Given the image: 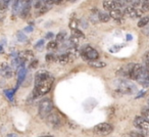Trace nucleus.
Returning a JSON list of instances; mask_svg holds the SVG:
<instances>
[{
	"label": "nucleus",
	"instance_id": "nucleus-1",
	"mask_svg": "<svg viewBox=\"0 0 149 137\" xmlns=\"http://www.w3.org/2000/svg\"><path fill=\"white\" fill-rule=\"evenodd\" d=\"M52 84H53V78L52 77H49L47 79L43 80V81L35 83V88L33 90V96L34 97H38V96L48 93L50 91V89H51Z\"/></svg>",
	"mask_w": 149,
	"mask_h": 137
},
{
	"label": "nucleus",
	"instance_id": "nucleus-2",
	"mask_svg": "<svg viewBox=\"0 0 149 137\" xmlns=\"http://www.w3.org/2000/svg\"><path fill=\"white\" fill-rule=\"evenodd\" d=\"M116 83H118L116 84V91H118V93L131 94L136 90L134 84L127 81V80H118Z\"/></svg>",
	"mask_w": 149,
	"mask_h": 137
},
{
	"label": "nucleus",
	"instance_id": "nucleus-3",
	"mask_svg": "<svg viewBox=\"0 0 149 137\" xmlns=\"http://www.w3.org/2000/svg\"><path fill=\"white\" fill-rule=\"evenodd\" d=\"M53 108V103L49 98L41 100L39 103V115L41 118H46L50 113L52 112Z\"/></svg>",
	"mask_w": 149,
	"mask_h": 137
},
{
	"label": "nucleus",
	"instance_id": "nucleus-4",
	"mask_svg": "<svg viewBox=\"0 0 149 137\" xmlns=\"http://www.w3.org/2000/svg\"><path fill=\"white\" fill-rule=\"evenodd\" d=\"M112 130H113V127H112V125L108 124V123H100V124L96 125L93 129L94 133L99 135V136L109 135L112 132Z\"/></svg>",
	"mask_w": 149,
	"mask_h": 137
},
{
	"label": "nucleus",
	"instance_id": "nucleus-5",
	"mask_svg": "<svg viewBox=\"0 0 149 137\" xmlns=\"http://www.w3.org/2000/svg\"><path fill=\"white\" fill-rule=\"evenodd\" d=\"M46 118H47L48 125H50V126L53 127V128L57 129L62 125V119H61V117L57 114V113L51 112L47 117H46Z\"/></svg>",
	"mask_w": 149,
	"mask_h": 137
},
{
	"label": "nucleus",
	"instance_id": "nucleus-6",
	"mask_svg": "<svg viewBox=\"0 0 149 137\" xmlns=\"http://www.w3.org/2000/svg\"><path fill=\"white\" fill-rule=\"evenodd\" d=\"M82 56H83L84 59L91 62V60L97 59L98 56H99V54H98L97 50H95L93 47H91V46H86L85 49H84V51H83V53H82Z\"/></svg>",
	"mask_w": 149,
	"mask_h": 137
},
{
	"label": "nucleus",
	"instance_id": "nucleus-7",
	"mask_svg": "<svg viewBox=\"0 0 149 137\" xmlns=\"http://www.w3.org/2000/svg\"><path fill=\"white\" fill-rule=\"evenodd\" d=\"M134 125L144 132H149V123L146 120H144L142 117H136L134 120Z\"/></svg>",
	"mask_w": 149,
	"mask_h": 137
},
{
	"label": "nucleus",
	"instance_id": "nucleus-8",
	"mask_svg": "<svg viewBox=\"0 0 149 137\" xmlns=\"http://www.w3.org/2000/svg\"><path fill=\"white\" fill-rule=\"evenodd\" d=\"M143 13H143L141 9L135 8V7H133V6H128L125 8V15H128L131 19H137V17H142Z\"/></svg>",
	"mask_w": 149,
	"mask_h": 137
},
{
	"label": "nucleus",
	"instance_id": "nucleus-9",
	"mask_svg": "<svg viewBox=\"0 0 149 137\" xmlns=\"http://www.w3.org/2000/svg\"><path fill=\"white\" fill-rule=\"evenodd\" d=\"M143 66L140 64H132V68H131L130 74H129V78L132 80H138L139 76L141 75V72H142Z\"/></svg>",
	"mask_w": 149,
	"mask_h": 137
},
{
	"label": "nucleus",
	"instance_id": "nucleus-10",
	"mask_svg": "<svg viewBox=\"0 0 149 137\" xmlns=\"http://www.w3.org/2000/svg\"><path fill=\"white\" fill-rule=\"evenodd\" d=\"M49 77H51V76H50V74L48 73L47 71H39V72H37V74H36V76H35V83L41 82Z\"/></svg>",
	"mask_w": 149,
	"mask_h": 137
},
{
	"label": "nucleus",
	"instance_id": "nucleus-11",
	"mask_svg": "<svg viewBox=\"0 0 149 137\" xmlns=\"http://www.w3.org/2000/svg\"><path fill=\"white\" fill-rule=\"evenodd\" d=\"M26 74H27V71H26V68H25V64L19 66V72H17V78H19V79H17V85H19V84L24 81V79H25V77H26Z\"/></svg>",
	"mask_w": 149,
	"mask_h": 137
},
{
	"label": "nucleus",
	"instance_id": "nucleus-12",
	"mask_svg": "<svg viewBox=\"0 0 149 137\" xmlns=\"http://www.w3.org/2000/svg\"><path fill=\"white\" fill-rule=\"evenodd\" d=\"M103 7L105 10L108 11H112L114 9H116V1H111V0H106V1H103Z\"/></svg>",
	"mask_w": 149,
	"mask_h": 137
},
{
	"label": "nucleus",
	"instance_id": "nucleus-13",
	"mask_svg": "<svg viewBox=\"0 0 149 137\" xmlns=\"http://www.w3.org/2000/svg\"><path fill=\"white\" fill-rule=\"evenodd\" d=\"M123 15H124V13H122V10L116 8V9H114V10L110 11L109 17H111V19H113L114 21H120V20L123 19Z\"/></svg>",
	"mask_w": 149,
	"mask_h": 137
},
{
	"label": "nucleus",
	"instance_id": "nucleus-14",
	"mask_svg": "<svg viewBox=\"0 0 149 137\" xmlns=\"http://www.w3.org/2000/svg\"><path fill=\"white\" fill-rule=\"evenodd\" d=\"M89 66L94 68H104L106 64L104 62H99V60H91V62H89Z\"/></svg>",
	"mask_w": 149,
	"mask_h": 137
},
{
	"label": "nucleus",
	"instance_id": "nucleus-15",
	"mask_svg": "<svg viewBox=\"0 0 149 137\" xmlns=\"http://www.w3.org/2000/svg\"><path fill=\"white\" fill-rule=\"evenodd\" d=\"M29 3L30 2H26V5H24V7H23V9L21 10V17H27L28 15H29V13H30V9H31V5H29Z\"/></svg>",
	"mask_w": 149,
	"mask_h": 137
},
{
	"label": "nucleus",
	"instance_id": "nucleus-16",
	"mask_svg": "<svg viewBox=\"0 0 149 137\" xmlns=\"http://www.w3.org/2000/svg\"><path fill=\"white\" fill-rule=\"evenodd\" d=\"M58 62L61 64H65L68 62V60H70V55H68V53H64V54H61V55L58 56L57 58Z\"/></svg>",
	"mask_w": 149,
	"mask_h": 137
},
{
	"label": "nucleus",
	"instance_id": "nucleus-17",
	"mask_svg": "<svg viewBox=\"0 0 149 137\" xmlns=\"http://www.w3.org/2000/svg\"><path fill=\"white\" fill-rule=\"evenodd\" d=\"M109 19H110V17L107 13H100L99 15H98V20H99V22H101V23H107V22L109 21Z\"/></svg>",
	"mask_w": 149,
	"mask_h": 137
},
{
	"label": "nucleus",
	"instance_id": "nucleus-18",
	"mask_svg": "<svg viewBox=\"0 0 149 137\" xmlns=\"http://www.w3.org/2000/svg\"><path fill=\"white\" fill-rule=\"evenodd\" d=\"M72 37H74V38H84V33L79 29H76V30H72Z\"/></svg>",
	"mask_w": 149,
	"mask_h": 137
},
{
	"label": "nucleus",
	"instance_id": "nucleus-19",
	"mask_svg": "<svg viewBox=\"0 0 149 137\" xmlns=\"http://www.w3.org/2000/svg\"><path fill=\"white\" fill-rule=\"evenodd\" d=\"M148 23H149V15H147V17H143L142 19L138 22V27L143 28V27H145Z\"/></svg>",
	"mask_w": 149,
	"mask_h": 137
},
{
	"label": "nucleus",
	"instance_id": "nucleus-20",
	"mask_svg": "<svg viewBox=\"0 0 149 137\" xmlns=\"http://www.w3.org/2000/svg\"><path fill=\"white\" fill-rule=\"evenodd\" d=\"M15 89H7V90H4V94L6 95V97L8 98L9 100H13V95H15Z\"/></svg>",
	"mask_w": 149,
	"mask_h": 137
},
{
	"label": "nucleus",
	"instance_id": "nucleus-21",
	"mask_svg": "<svg viewBox=\"0 0 149 137\" xmlns=\"http://www.w3.org/2000/svg\"><path fill=\"white\" fill-rule=\"evenodd\" d=\"M141 10L143 13L149 10V1H143V2H141Z\"/></svg>",
	"mask_w": 149,
	"mask_h": 137
},
{
	"label": "nucleus",
	"instance_id": "nucleus-22",
	"mask_svg": "<svg viewBox=\"0 0 149 137\" xmlns=\"http://www.w3.org/2000/svg\"><path fill=\"white\" fill-rule=\"evenodd\" d=\"M142 118L149 123V108H143L142 110Z\"/></svg>",
	"mask_w": 149,
	"mask_h": 137
},
{
	"label": "nucleus",
	"instance_id": "nucleus-23",
	"mask_svg": "<svg viewBox=\"0 0 149 137\" xmlns=\"http://www.w3.org/2000/svg\"><path fill=\"white\" fill-rule=\"evenodd\" d=\"M66 36V33L65 32H61V33H58L56 35V41H63L64 38Z\"/></svg>",
	"mask_w": 149,
	"mask_h": 137
},
{
	"label": "nucleus",
	"instance_id": "nucleus-24",
	"mask_svg": "<svg viewBox=\"0 0 149 137\" xmlns=\"http://www.w3.org/2000/svg\"><path fill=\"white\" fill-rule=\"evenodd\" d=\"M17 39H19V41L24 42V41H26V40H27V37L24 35L23 32H17Z\"/></svg>",
	"mask_w": 149,
	"mask_h": 137
},
{
	"label": "nucleus",
	"instance_id": "nucleus-25",
	"mask_svg": "<svg viewBox=\"0 0 149 137\" xmlns=\"http://www.w3.org/2000/svg\"><path fill=\"white\" fill-rule=\"evenodd\" d=\"M56 47H57V42H56V41H51V42H49V43H48V45H47V48H48L49 50L55 49Z\"/></svg>",
	"mask_w": 149,
	"mask_h": 137
},
{
	"label": "nucleus",
	"instance_id": "nucleus-26",
	"mask_svg": "<svg viewBox=\"0 0 149 137\" xmlns=\"http://www.w3.org/2000/svg\"><path fill=\"white\" fill-rule=\"evenodd\" d=\"M45 58H46V60H47V62H49L55 60V56H54V54H51V53L46 54V57Z\"/></svg>",
	"mask_w": 149,
	"mask_h": 137
},
{
	"label": "nucleus",
	"instance_id": "nucleus-27",
	"mask_svg": "<svg viewBox=\"0 0 149 137\" xmlns=\"http://www.w3.org/2000/svg\"><path fill=\"white\" fill-rule=\"evenodd\" d=\"M43 45H44V40H40V41H38L37 43H36L35 48L36 49H41Z\"/></svg>",
	"mask_w": 149,
	"mask_h": 137
},
{
	"label": "nucleus",
	"instance_id": "nucleus-28",
	"mask_svg": "<svg viewBox=\"0 0 149 137\" xmlns=\"http://www.w3.org/2000/svg\"><path fill=\"white\" fill-rule=\"evenodd\" d=\"M70 29L72 30H76V29H78V23H77V21H72V23L70 24Z\"/></svg>",
	"mask_w": 149,
	"mask_h": 137
},
{
	"label": "nucleus",
	"instance_id": "nucleus-29",
	"mask_svg": "<svg viewBox=\"0 0 149 137\" xmlns=\"http://www.w3.org/2000/svg\"><path fill=\"white\" fill-rule=\"evenodd\" d=\"M130 136L131 137H144L141 133H138V132H131Z\"/></svg>",
	"mask_w": 149,
	"mask_h": 137
},
{
	"label": "nucleus",
	"instance_id": "nucleus-30",
	"mask_svg": "<svg viewBox=\"0 0 149 137\" xmlns=\"http://www.w3.org/2000/svg\"><path fill=\"white\" fill-rule=\"evenodd\" d=\"M43 5H44L43 1H37V2L35 3V5H34V6H35V8H41Z\"/></svg>",
	"mask_w": 149,
	"mask_h": 137
},
{
	"label": "nucleus",
	"instance_id": "nucleus-31",
	"mask_svg": "<svg viewBox=\"0 0 149 137\" xmlns=\"http://www.w3.org/2000/svg\"><path fill=\"white\" fill-rule=\"evenodd\" d=\"M144 60H145V62H149V51H147L146 53H145V55H144Z\"/></svg>",
	"mask_w": 149,
	"mask_h": 137
},
{
	"label": "nucleus",
	"instance_id": "nucleus-32",
	"mask_svg": "<svg viewBox=\"0 0 149 137\" xmlns=\"http://www.w3.org/2000/svg\"><path fill=\"white\" fill-rule=\"evenodd\" d=\"M38 66V60H34V62H32V64H31V68H36V66Z\"/></svg>",
	"mask_w": 149,
	"mask_h": 137
},
{
	"label": "nucleus",
	"instance_id": "nucleus-33",
	"mask_svg": "<svg viewBox=\"0 0 149 137\" xmlns=\"http://www.w3.org/2000/svg\"><path fill=\"white\" fill-rule=\"evenodd\" d=\"M145 70H146L147 74H148V76H149V62H145Z\"/></svg>",
	"mask_w": 149,
	"mask_h": 137
},
{
	"label": "nucleus",
	"instance_id": "nucleus-34",
	"mask_svg": "<svg viewBox=\"0 0 149 137\" xmlns=\"http://www.w3.org/2000/svg\"><path fill=\"white\" fill-rule=\"evenodd\" d=\"M32 31H33V28H32V27L25 28V32H32Z\"/></svg>",
	"mask_w": 149,
	"mask_h": 137
},
{
	"label": "nucleus",
	"instance_id": "nucleus-35",
	"mask_svg": "<svg viewBox=\"0 0 149 137\" xmlns=\"http://www.w3.org/2000/svg\"><path fill=\"white\" fill-rule=\"evenodd\" d=\"M51 37H53V34L52 33H48L47 35H46V38H47V39H51Z\"/></svg>",
	"mask_w": 149,
	"mask_h": 137
},
{
	"label": "nucleus",
	"instance_id": "nucleus-36",
	"mask_svg": "<svg viewBox=\"0 0 149 137\" xmlns=\"http://www.w3.org/2000/svg\"><path fill=\"white\" fill-rule=\"evenodd\" d=\"M6 137H19L17 134H8V135H6Z\"/></svg>",
	"mask_w": 149,
	"mask_h": 137
},
{
	"label": "nucleus",
	"instance_id": "nucleus-37",
	"mask_svg": "<svg viewBox=\"0 0 149 137\" xmlns=\"http://www.w3.org/2000/svg\"><path fill=\"white\" fill-rule=\"evenodd\" d=\"M145 33H146V35H147V36H149V28H147V29H146V32H145Z\"/></svg>",
	"mask_w": 149,
	"mask_h": 137
},
{
	"label": "nucleus",
	"instance_id": "nucleus-38",
	"mask_svg": "<svg viewBox=\"0 0 149 137\" xmlns=\"http://www.w3.org/2000/svg\"><path fill=\"white\" fill-rule=\"evenodd\" d=\"M131 39H132V36H131V35H128V40H131Z\"/></svg>",
	"mask_w": 149,
	"mask_h": 137
},
{
	"label": "nucleus",
	"instance_id": "nucleus-39",
	"mask_svg": "<svg viewBox=\"0 0 149 137\" xmlns=\"http://www.w3.org/2000/svg\"><path fill=\"white\" fill-rule=\"evenodd\" d=\"M41 137H53V136H51V135H45V136H41Z\"/></svg>",
	"mask_w": 149,
	"mask_h": 137
},
{
	"label": "nucleus",
	"instance_id": "nucleus-40",
	"mask_svg": "<svg viewBox=\"0 0 149 137\" xmlns=\"http://www.w3.org/2000/svg\"><path fill=\"white\" fill-rule=\"evenodd\" d=\"M148 103H149V98H148Z\"/></svg>",
	"mask_w": 149,
	"mask_h": 137
}]
</instances>
